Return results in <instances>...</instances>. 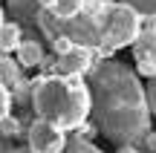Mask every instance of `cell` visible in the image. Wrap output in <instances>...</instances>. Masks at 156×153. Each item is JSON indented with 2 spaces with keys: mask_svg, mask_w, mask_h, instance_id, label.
<instances>
[{
  "mask_svg": "<svg viewBox=\"0 0 156 153\" xmlns=\"http://www.w3.org/2000/svg\"><path fill=\"white\" fill-rule=\"evenodd\" d=\"M90 116L95 130L116 144H136L151 133L145 87L139 75L122 61L104 58L87 75Z\"/></svg>",
  "mask_w": 156,
  "mask_h": 153,
  "instance_id": "cell-1",
  "label": "cell"
},
{
  "mask_svg": "<svg viewBox=\"0 0 156 153\" xmlns=\"http://www.w3.org/2000/svg\"><path fill=\"white\" fill-rule=\"evenodd\" d=\"M32 107L38 119L67 130H78L90 116V90L81 75H41L32 81Z\"/></svg>",
  "mask_w": 156,
  "mask_h": 153,
  "instance_id": "cell-2",
  "label": "cell"
},
{
  "mask_svg": "<svg viewBox=\"0 0 156 153\" xmlns=\"http://www.w3.org/2000/svg\"><path fill=\"white\" fill-rule=\"evenodd\" d=\"M98 29H101L98 49L104 55L113 49H122V46H133L136 35H139V15L124 3H110L104 15L98 17Z\"/></svg>",
  "mask_w": 156,
  "mask_h": 153,
  "instance_id": "cell-3",
  "label": "cell"
},
{
  "mask_svg": "<svg viewBox=\"0 0 156 153\" xmlns=\"http://www.w3.org/2000/svg\"><path fill=\"white\" fill-rule=\"evenodd\" d=\"M136 72L153 78L156 75V17H139V35L133 40Z\"/></svg>",
  "mask_w": 156,
  "mask_h": 153,
  "instance_id": "cell-4",
  "label": "cell"
},
{
  "mask_svg": "<svg viewBox=\"0 0 156 153\" xmlns=\"http://www.w3.org/2000/svg\"><path fill=\"white\" fill-rule=\"evenodd\" d=\"M61 35L73 40V46H84V49H98L101 46V29L98 17L93 15H75L69 20H61Z\"/></svg>",
  "mask_w": 156,
  "mask_h": 153,
  "instance_id": "cell-5",
  "label": "cell"
},
{
  "mask_svg": "<svg viewBox=\"0 0 156 153\" xmlns=\"http://www.w3.org/2000/svg\"><path fill=\"white\" fill-rule=\"evenodd\" d=\"M26 139H29L26 148L32 150V153H61L64 144H67L64 130H61V127H55V124H49V121H44V119L32 121Z\"/></svg>",
  "mask_w": 156,
  "mask_h": 153,
  "instance_id": "cell-6",
  "label": "cell"
},
{
  "mask_svg": "<svg viewBox=\"0 0 156 153\" xmlns=\"http://www.w3.org/2000/svg\"><path fill=\"white\" fill-rule=\"evenodd\" d=\"M93 52H95V49L73 46L69 52L58 55V58H55V75L69 78V75H84V72H90V69L95 67V64H93Z\"/></svg>",
  "mask_w": 156,
  "mask_h": 153,
  "instance_id": "cell-7",
  "label": "cell"
},
{
  "mask_svg": "<svg viewBox=\"0 0 156 153\" xmlns=\"http://www.w3.org/2000/svg\"><path fill=\"white\" fill-rule=\"evenodd\" d=\"M9 15L15 17L12 23H17L23 35H26L29 29H38V26H35V15H38V0H9Z\"/></svg>",
  "mask_w": 156,
  "mask_h": 153,
  "instance_id": "cell-8",
  "label": "cell"
},
{
  "mask_svg": "<svg viewBox=\"0 0 156 153\" xmlns=\"http://www.w3.org/2000/svg\"><path fill=\"white\" fill-rule=\"evenodd\" d=\"M15 52H17V64L20 67H38L44 61V43L38 38H20Z\"/></svg>",
  "mask_w": 156,
  "mask_h": 153,
  "instance_id": "cell-9",
  "label": "cell"
},
{
  "mask_svg": "<svg viewBox=\"0 0 156 153\" xmlns=\"http://www.w3.org/2000/svg\"><path fill=\"white\" fill-rule=\"evenodd\" d=\"M0 84L9 92L20 87V67H17V61H12L9 55H0Z\"/></svg>",
  "mask_w": 156,
  "mask_h": 153,
  "instance_id": "cell-10",
  "label": "cell"
},
{
  "mask_svg": "<svg viewBox=\"0 0 156 153\" xmlns=\"http://www.w3.org/2000/svg\"><path fill=\"white\" fill-rule=\"evenodd\" d=\"M20 38H23L20 26H17V23H12V20H6L3 26H0V55L15 52L17 43H20Z\"/></svg>",
  "mask_w": 156,
  "mask_h": 153,
  "instance_id": "cell-11",
  "label": "cell"
},
{
  "mask_svg": "<svg viewBox=\"0 0 156 153\" xmlns=\"http://www.w3.org/2000/svg\"><path fill=\"white\" fill-rule=\"evenodd\" d=\"M84 3H87V0H55V3H52V15H55L58 20H69V17H75V15L84 12Z\"/></svg>",
  "mask_w": 156,
  "mask_h": 153,
  "instance_id": "cell-12",
  "label": "cell"
},
{
  "mask_svg": "<svg viewBox=\"0 0 156 153\" xmlns=\"http://www.w3.org/2000/svg\"><path fill=\"white\" fill-rule=\"evenodd\" d=\"M119 3L130 6L139 17H156V0H119Z\"/></svg>",
  "mask_w": 156,
  "mask_h": 153,
  "instance_id": "cell-13",
  "label": "cell"
},
{
  "mask_svg": "<svg viewBox=\"0 0 156 153\" xmlns=\"http://www.w3.org/2000/svg\"><path fill=\"white\" fill-rule=\"evenodd\" d=\"M61 153H101L95 144H90V142H84V139H67V144H64V150Z\"/></svg>",
  "mask_w": 156,
  "mask_h": 153,
  "instance_id": "cell-14",
  "label": "cell"
},
{
  "mask_svg": "<svg viewBox=\"0 0 156 153\" xmlns=\"http://www.w3.org/2000/svg\"><path fill=\"white\" fill-rule=\"evenodd\" d=\"M17 133H20V121L15 119V116H6L3 121H0V136H6V139H12V136H17Z\"/></svg>",
  "mask_w": 156,
  "mask_h": 153,
  "instance_id": "cell-15",
  "label": "cell"
},
{
  "mask_svg": "<svg viewBox=\"0 0 156 153\" xmlns=\"http://www.w3.org/2000/svg\"><path fill=\"white\" fill-rule=\"evenodd\" d=\"M9 113H12V92L0 84V121H3Z\"/></svg>",
  "mask_w": 156,
  "mask_h": 153,
  "instance_id": "cell-16",
  "label": "cell"
},
{
  "mask_svg": "<svg viewBox=\"0 0 156 153\" xmlns=\"http://www.w3.org/2000/svg\"><path fill=\"white\" fill-rule=\"evenodd\" d=\"M49 43H52V52H55V58L73 49V40H69L67 35H58V38H55V40H49Z\"/></svg>",
  "mask_w": 156,
  "mask_h": 153,
  "instance_id": "cell-17",
  "label": "cell"
},
{
  "mask_svg": "<svg viewBox=\"0 0 156 153\" xmlns=\"http://www.w3.org/2000/svg\"><path fill=\"white\" fill-rule=\"evenodd\" d=\"M145 98H147V110H151V116H156V75L151 78V84L145 87Z\"/></svg>",
  "mask_w": 156,
  "mask_h": 153,
  "instance_id": "cell-18",
  "label": "cell"
},
{
  "mask_svg": "<svg viewBox=\"0 0 156 153\" xmlns=\"http://www.w3.org/2000/svg\"><path fill=\"white\" fill-rule=\"evenodd\" d=\"M12 150H15V144H12V139L0 136V153H12Z\"/></svg>",
  "mask_w": 156,
  "mask_h": 153,
  "instance_id": "cell-19",
  "label": "cell"
},
{
  "mask_svg": "<svg viewBox=\"0 0 156 153\" xmlns=\"http://www.w3.org/2000/svg\"><path fill=\"white\" fill-rule=\"evenodd\" d=\"M142 142H147V150H151V153H156V133H147Z\"/></svg>",
  "mask_w": 156,
  "mask_h": 153,
  "instance_id": "cell-20",
  "label": "cell"
},
{
  "mask_svg": "<svg viewBox=\"0 0 156 153\" xmlns=\"http://www.w3.org/2000/svg\"><path fill=\"white\" fill-rule=\"evenodd\" d=\"M116 153H142L139 148H136V144H119V150Z\"/></svg>",
  "mask_w": 156,
  "mask_h": 153,
  "instance_id": "cell-21",
  "label": "cell"
},
{
  "mask_svg": "<svg viewBox=\"0 0 156 153\" xmlns=\"http://www.w3.org/2000/svg\"><path fill=\"white\" fill-rule=\"evenodd\" d=\"M52 3L55 0H38V9H52Z\"/></svg>",
  "mask_w": 156,
  "mask_h": 153,
  "instance_id": "cell-22",
  "label": "cell"
},
{
  "mask_svg": "<svg viewBox=\"0 0 156 153\" xmlns=\"http://www.w3.org/2000/svg\"><path fill=\"white\" fill-rule=\"evenodd\" d=\"M12 153H32V150H29V148H26V144H23V148H15V150H12Z\"/></svg>",
  "mask_w": 156,
  "mask_h": 153,
  "instance_id": "cell-23",
  "label": "cell"
}]
</instances>
